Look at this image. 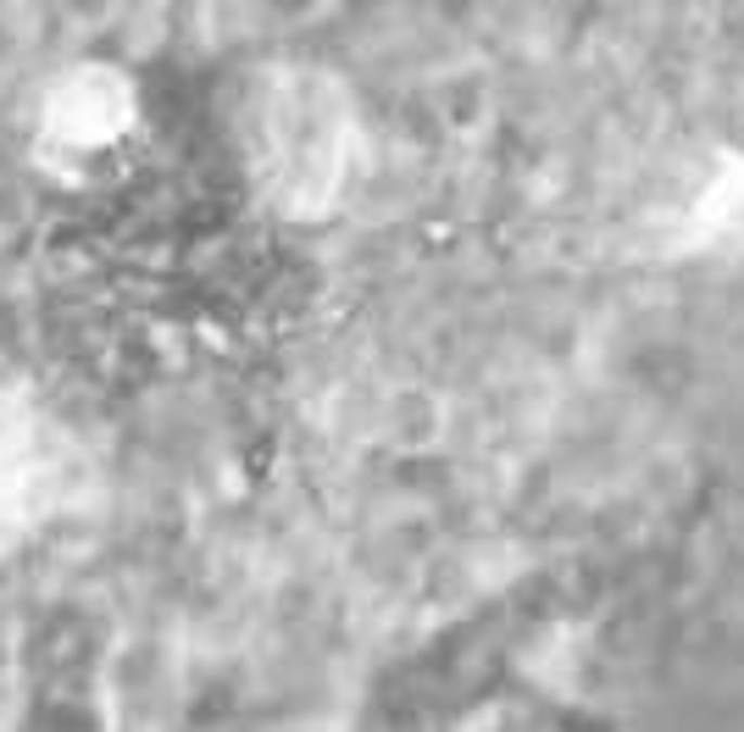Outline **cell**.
I'll return each instance as SVG.
<instances>
[]
</instances>
